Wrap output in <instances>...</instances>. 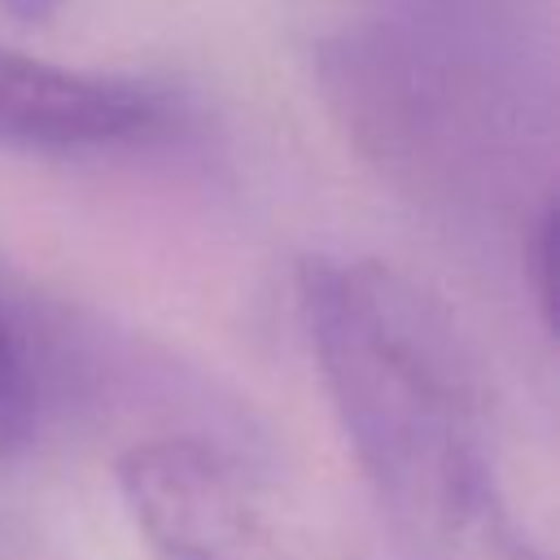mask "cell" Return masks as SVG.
<instances>
[{
    "mask_svg": "<svg viewBox=\"0 0 560 560\" xmlns=\"http://www.w3.org/2000/svg\"><path fill=\"white\" fill-rule=\"evenodd\" d=\"M118 494L162 560H332L267 481L197 438L136 442Z\"/></svg>",
    "mask_w": 560,
    "mask_h": 560,
    "instance_id": "7a4b0ae2",
    "label": "cell"
},
{
    "mask_svg": "<svg viewBox=\"0 0 560 560\" xmlns=\"http://www.w3.org/2000/svg\"><path fill=\"white\" fill-rule=\"evenodd\" d=\"M18 9H39V0H13Z\"/></svg>",
    "mask_w": 560,
    "mask_h": 560,
    "instance_id": "8992f818",
    "label": "cell"
},
{
    "mask_svg": "<svg viewBox=\"0 0 560 560\" xmlns=\"http://www.w3.org/2000/svg\"><path fill=\"white\" fill-rule=\"evenodd\" d=\"M298 284L319 381L398 560H542L508 512L442 311L372 258H311Z\"/></svg>",
    "mask_w": 560,
    "mask_h": 560,
    "instance_id": "6da1fadb",
    "label": "cell"
},
{
    "mask_svg": "<svg viewBox=\"0 0 560 560\" xmlns=\"http://www.w3.org/2000/svg\"><path fill=\"white\" fill-rule=\"evenodd\" d=\"M166 118L158 88L61 66L0 39V149L92 153L149 136Z\"/></svg>",
    "mask_w": 560,
    "mask_h": 560,
    "instance_id": "3957f363",
    "label": "cell"
},
{
    "mask_svg": "<svg viewBox=\"0 0 560 560\" xmlns=\"http://www.w3.org/2000/svg\"><path fill=\"white\" fill-rule=\"evenodd\" d=\"M525 280L534 284V298L551 328L556 324V206L551 201H542V210L525 232Z\"/></svg>",
    "mask_w": 560,
    "mask_h": 560,
    "instance_id": "5b68a950",
    "label": "cell"
},
{
    "mask_svg": "<svg viewBox=\"0 0 560 560\" xmlns=\"http://www.w3.org/2000/svg\"><path fill=\"white\" fill-rule=\"evenodd\" d=\"M35 429V376L13 324L0 311V455L31 442Z\"/></svg>",
    "mask_w": 560,
    "mask_h": 560,
    "instance_id": "277c9868",
    "label": "cell"
}]
</instances>
